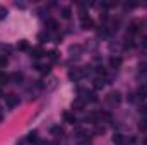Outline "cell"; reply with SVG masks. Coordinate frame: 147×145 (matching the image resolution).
Here are the masks:
<instances>
[{"mask_svg": "<svg viewBox=\"0 0 147 145\" xmlns=\"http://www.w3.org/2000/svg\"><path fill=\"white\" fill-rule=\"evenodd\" d=\"M75 111H80V109L84 108V101H80V99H77L75 103H74V106H72Z\"/></svg>", "mask_w": 147, "mask_h": 145, "instance_id": "18", "label": "cell"}, {"mask_svg": "<svg viewBox=\"0 0 147 145\" xmlns=\"http://www.w3.org/2000/svg\"><path fill=\"white\" fill-rule=\"evenodd\" d=\"M142 24H144V22H142V21H139V19H137V21H134V22L128 26V33H130V34H135V33L142 28Z\"/></svg>", "mask_w": 147, "mask_h": 145, "instance_id": "5", "label": "cell"}, {"mask_svg": "<svg viewBox=\"0 0 147 145\" xmlns=\"http://www.w3.org/2000/svg\"><path fill=\"white\" fill-rule=\"evenodd\" d=\"M123 48H125V50H130V48H134V41H132L130 38H127V39H125V43H123Z\"/></svg>", "mask_w": 147, "mask_h": 145, "instance_id": "19", "label": "cell"}, {"mask_svg": "<svg viewBox=\"0 0 147 145\" xmlns=\"http://www.w3.org/2000/svg\"><path fill=\"white\" fill-rule=\"evenodd\" d=\"M121 63H123V60H121L120 56H111V58H110L111 68H120V67H121Z\"/></svg>", "mask_w": 147, "mask_h": 145, "instance_id": "7", "label": "cell"}, {"mask_svg": "<svg viewBox=\"0 0 147 145\" xmlns=\"http://www.w3.org/2000/svg\"><path fill=\"white\" fill-rule=\"evenodd\" d=\"M146 144H147V140H146Z\"/></svg>", "mask_w": 147, "mask_h": 145, "instance_id": "33", "label": "cell"}, {"mask_svg": "<svg viewBox=\"0 0 147 145\" xmlns=\"http://www.w3.org/2000/svg\"><path fill=\"white\" fill-rule=\"evenodd\" d=\"M105 84H106V79H105V77H96L92 85H94V89H103Z\"/></svg>", "mask_w": 147, "mask_h": 145, "instance_id": "8", "label": "cell"}, {"mask_svg": "<svg viewBox=\"0 0 147 145\" xmlns=\"http://www.w3.org/2000/svg\"><path fill=\"white\" fill-rule=\"evenodd\" d=\"M69 77L72 79L74 82H77V80H80V79L84 77V70H82V68H74V70L69 72Z\"/></svg>", "mask_w": 147, "mask_h": 145, "instance_id": "4", "label": "cell"}, {"mask_svg": "<svg viewBox=\"0 0 147 145\" xmlns=\"http://www.w3.org/2000/svg\"><path fill=\"white\" fill-rule=\"evenodd\" d=\"M137 94H139V97H142V99H146V97H147V85H142V87H139V91H137Z\"/></svg>", "mask_w": 147, "mask_h": 145, "instance_id": "15", "label": "cell"}, {"mask_svg": "<svg viewBox=\"0 0 147 145\" xmlns=\"http://www.w3.org/2000/svg\"><path fill=\"white\" fill-rule=\"evenodd\" d=\"M17 48H19V50H22V51H26V50L29 48V44H28V41H26V39H22V41H19Z\"/></svg>", "mask_w": 147, "mask_h": 145, "instance_id": "17", "label": "cell"}, {"mask_svg": "<svg viewBox=\"0 0 147 145\" xmlns=\"http://www.w3.org/2000/svg\"><path fill=\"white\" fill-rule=\"evenodd\" d=\"M5 104H7V108H16L17 104H19V96H16V94H5Z\"/></svg>", "mask_w": 147, "mask_h": 145, "instance_id": "1", "label": "cell"}, {"mask_svg": "<svg viewBox=\"0 0 147 145\" xmlns=\"http://www.w3.org/2000/svg\"><path fill=\"white\" fill-rule=\"evenodd\" d=\"M113 144L123 145V144H125V138H123V135H120V133H115V135H113Z\"/></svg>", "mask_w": 147, "mask_h": 145, "instance_id": "11", "label": "cell"}, {"mask_svg": "<svg viewBox=\"0 0 147 145\" xmlns=\"http://www.w3.org/2000/svg\"><path fill=\"white\" fill-rule=\"evenodd\" d=\"M106 101H108L110 104H120V103H121V94H120L118 91H111L110 94L106 96Z\"/></svg>", "mask_w": 147, "mask_h": 145, "instance_id": "2", "label": "cell"}, {"mask_svg": "<svg viewBox=\"0 0 147 145\" xmlns=\"http://www.w3.org/2000/svg\"><path fill=\"white\" fill-rule=\"evenodd\" d=\"M51 133H53L55 137H60V135H63V128H62V126H53V128H51Z\"/></svg>", "mask_w": 147, "mask_h": 145, "instance_id": "16", "label": "cell"}, {"mask_svg": "<svg viewBox=\"0 0 147 145\" xmlns=\"http://www.w3.org/2000/svg\"><path fill=\"white\" fill-rule=\"evenodd\" d=\"M142 46L147 48V34H146V36H142Z\"/></svg>", "mask_w": 147, "mask_h": 145, "instance_id": "28", "label": "cell"}, {"mask_svg": "<svg viewBox=\"0 0 147 145\" xmlns=\"http://www.w3.org/2000/svg\"><path fill=\"white\" fill-rule=\"evenodd\" d=\"M10 80H14V82H16V84H21V82H22V73H12V75H10Z\"/></svg>", "mask_w": 147, "mask_h": 145, "instance_id": "14", "label": "cell"}, {"mask_svg": "<svg viewBox=\"0 0 147 145\" xmlns=\"http://www.w3.org/2000/svg\"><path fill=\"white\" fill-rule=\"evenodd\" d=\"M80 26H82L84 29H92L94 22H92V19H91L89 15H86V14H80Z\"/></svg>", "mask_w": 147, "mask_h": 145, "instance_id": "3", "label": "cell"}, {"mask_svg": "<svg viewBox=\"0 0 147 145\" xmlns=\"http://www.w3.org/2000/svg\"><path fill=\"white\" fill-rule=\"evenodd\" d=\"M29 53H31V56H33L34 60H38V58H41V56L45 55V50H43L41 46H36V48H33Z\"/></svg>", "mask_w": 147, "mask_h": 145, "instance_id": "6", "label": "cell"}, {"mask_svg": "<svg viewBox=\"0 0 147 145\" xmlns=\"http://www.w3.org/2000/svg\"><path fill=\"white\" fill-rule=\"evenodd\" d=\"M70 15H72V9L70 7H63L62 9V17L63 19H70Z\"/></svg>", "mask_w": 147, "mask_h": 145, "instance_id": "13", "label": "cell"}, {"mask_svg": "<svg viewBox=\"0 0 147 145\" xmlns=\"http://www.w3.org/2000/svg\"><path fill=\"white\" fill-rule=\"evenodd\" d=\"M96 133H105V126H96Z\"/></svg>", "mask_w": 147, "mask_h": 145, "instance_id": "26", "label": "cell"}, {"mask_svg": "<svg viewBox=\"0 0 147 145\" xmlns=\"http://www.w3.org/2000/svg\"><path fill=\"white\" fill-rule=\"evenodd\" d=\"M0 97H2V85H0Z\"/></svg>", "mask_w": 147, "mask_h": 145, "instance_id": "32", "label": "cell"}, {"mask_svg": "<svg viewBox=\"0 0 147 145\" xmlns=\"http://www.w3.org/2000/svg\"><path fill=\"white\" fill-rule=\"evenodd\" d=\"M7 15V9H0V19H5Z\"/></svg>", "mask_w": 147, "mask_h": 145, "instance_id": "25", "label": "cell"}, {"mask_svg": "<svg viewBox=\"0 0 147 145\" xmlns=\"http://www.w3.org/2000/svg\"><path fill=\"white\" fill-rule=\"evenodd\" d=\"M48 56H50V62H55V60L58 58V53L53 50V51H50V53H48Z\"/></svg>", "mask_w": 147, "mask_h": 145, "instance_id": "21", "label": "cell"}, {"mask_svg": "<svg viewBox=\"0 0 147 145\" xmlns=\"http://www.w3.org/2000/svg\"><path fill=\"white\" fill-rule=\"evenodd\" d=\"M79 145H91V142H89V140H82Z\"/></svg>", "mask_w": 147, "mask_h": 145, "instance_id": "29", "label": "cell"}, {"mask_svg": "<svg viewBox=\"0 0 147 145\" xmlns=\"http://www.w3.org/2000/svg\"><path fill=\"white\" fill-rule=\"evenodd\" d=\"M9 82H10V75L5 72H0V85H5Z\"/></svg>", "mask_w": 147, "mask_h": 145, "instance_id": "10", "label": "cell"}, {"mask_svg": "<svg viewBox=\"0 0 147 145\" xmlns=\"http://www.w3.org/2000/svg\"><path fill=\"white\" fill-rule=\"evenodd\" d=\"M140 113H142V114H147V106H146V104H142V106H140Z\"/></svg>", "mask_w": 147, "mask_h": 145, "instance_id": "27", "label": "cell"}, {"mask_svg": "<svg viewBox=\"0 0 147 145\" xmlns=\"http://www.w3.org/2000/svg\"><path fill=\"white\" fill-rule=\"evenodd\" d=\"M36 145H48L46 142H43V140H39V142H36Z\"/></svg>", "mask_w": 147, "mask_h": 145, "instance_id": "30", "label": "cell"}, {"mask_svg": "<svg viewBox=\"0 0 147 145\" xmlns=\"http://www.w3.org/2000/svg\"><path fill=\"white\" fill-rule=\"evenodd\" d=\"M36 68L41 73H50V65H38Z\"/></svg>", "mask_w": 147, "mask_h": 145, "instance_id": "20", "label": "cell"}, {"mask_svg": "<svg viewBox=\"0 0 147 145\" xmlns=\"http://www.w3.org/2000/svg\"><path fill=\"white\" fill-rule=\"evenodd\" d=\"M50 145H60V142H58V140H53V142H51Z\"/></svg>", "mask_w": 147, "mask_h": 145, "instance_id": "31", "label": "cell"}, {"mask_svg": "<svg viewBox=\"0 0 147 145\" xmlns=\"http://www.w3.org/2000/svg\"><path fill=\"white\" fill-rule=\"evenodd\" d=\"M28 142H36V132H33V133L28 135Z\"/></svg>", "mask_w": 147, "mask_h": 145, "instance_id": "23", "label": "cell"}, {"mask_svg": "<svg viewBox=\"0 0 147 145\" xmlns=\"http://www.w3.org/2000/svg\"><path fill=\"white\" fill-rule=\"evenodd\" d=\"M139 130H140V132H146V130H147V121H140Z\"/></svg>", "mask_w": 147, "mask_h": 145, "instance_id": "24", "label": "cell"}, {"mask_svg": "<svg viewBox=\"0 0 147 145\" xmlns=\"http://www.w3.org/2000/svg\"><path fill=\"white\" fill-rule=\"evenodd\" d=\"M63 119H65L67 123H70V125H74V123H75V116H74L70 111H65V113H63Z\"/></svg>", "mask_w": 147, "mask_h": 145, "instance_id": "9", "label": "cell"}, {"mask_svg": "<svg viewBox=\"0 0 147 145\" xmlns=\"http://www.w3.org/2000/svg\"><path fill=\"white\" fill-rule=\"evenodd\" d=\"M7 62H9V58H7V56H3V55H0V67H5V65H7Z\"/></svg>", "mask_w": 147, "mask_h": 145, "instance_id": "22", "label": "cell"}, {"mask_svg": "<svg viewBox=\"0 0 147 145\" xmlns=\"http://www.w3.org/2000/svg\"><path fill=\"white\" fill-rule=\"evenodd\" d=\"M46 28H48L50 31H57V29H58V22H57L55 19H50V21L46 22Z\"/></svg>", "mask_w": 147, "mask_h": 145, "instance_id": "12", "label": "cell"}]
</instances>
